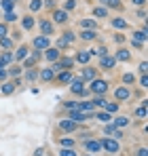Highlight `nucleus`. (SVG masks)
I'll list each match as a JSON object with an SVG mask.
<instances>
[{"mask_svg": "<svg viewBox=\"0 0 148 156\" xmlns=\"http://www.w3.org/2000/svg\"><path fill=\"white\" fill-rule=\"evenodd\" d=\"M70 89H72V93H76V95H85L87 93V89H85V80L83 78H72L70 80Z\"/></svg>", "mask_w": 148, "mask_h": 156, "instance_id": "nucleus-1", "label": "nucleus"}, {"mask_svg": "<svg viewBox=\"0 0 148 156\" xmlns=\"http://www.w3.org/2000/svg\"><path fill=\"white\" fill-rule=\"evenodd\" d=\"M49 44H51V38L44 36V34L32 40V47H34V49H38V51H40V49H49Z\"/></svg>", "mask_w": 148, "mask_h": 156, "instance_id": "nucleus-2", "label": "nucleus"}, {"mask_svg": "<svg viewBox=\"0 0 148 156\" xmlns=\"http://www.w3.org/2000/svg\"><path fill=\"white\" fill-rule=\"evenodd\" d=\"M91 91L97 93V95H104V93L108 91V82H106V80H93V82H91Z\"/></svg>", "mask_w": 148, "mask_h": 156, "instance_id": "nucleus-3", "label": "nucleus"}, {"mask_svg": "<svg viewBox=\"0 0 148 156\" xmlns=\"http://www.w3.org/2000/svg\"><path fill=\"white\" fill-rule=\"evenodd\" d=\"M85 150L91 152V154H100L102 141H100V139H87V141H85Z\"/></svg>", "mask_w": 148, "mask_h": 156, "instance_id": "nucleus-4", "label": "nucleus"}, {"mask_svg": "<svg viewBox=\"0 0 148 156\" xmlns=\"http://www.w3.org/2000/svg\"><path fill=\"white\" fill-rule=\"evenodd\" d=\"M102 148H104V150H108L110 154H116V152L121 150V146H118V141H116V139H102Z\"/></svg>", "mask_w": 148, "mask_h": 156, "instance_id": "nucleus-5", "label": "nucleus"}, {"mask_svg": "<svg viewBox=\"0 0 148 156\" xmlns=\"http://www.w3.org/2000/svg\"><path fill=\"white\" fill-rule=\"evenodd\" d=\"M68 118H70V120H74V122H85L87 118H91V114H87V112H81V110H72Z\"/></svg>", "mask_w": 148, "mask_h": 156, "instance_id": "nucleus-6", "label": "nucleus"}, {"mask_svg": "<svg viewBox=\"0 0 148 156\" xmlns=\"http://www.w3.org/2000/svg\"><path fill=\"white\" fill-rule=\"evenodd\" d=\"M17 84H21V80H17V78H15V80H11V82H4L2 86H0V91H2L4 95H9V93H13V91H15V86H17Z\"/></svg>", "mask_w": 148, "mask_h": 156, "instance_id": "nucleus-7", "label": "nucleus"}, {"mask_svg": "<svg viewBox=\"0 0 148 156\" xmlns=\"http://www.w3.org/2000/svg\"><path fill=\"white\" fill-rule=\"evenodd\" d=\"M129 95H131V93H129V89H127V86H118L116 91H114V97H116L118 101H125V99H129Z\"/></svg>", "mask_w": 148, "mask_h": 156, "instance_id": "nucleus-8", "label": "nucleus"}, {"mask_svg": "<svg viewBox=\"0 0 148 156\" xmlns=\"http://www.w3.org/2000/svg\"><path fill=\"white\" fill-rule=\"evenodd\" d=\"M53 21H55V23H66V21H68V11H64V9L55 11L53 13Z\"/></svg>", "mask_w": 148, "mask_h": 156, "instance_id": "nucleus-9", "label": "nucleus"}, {"mask_svg": "<svg viewBox=\"0 0 148 156\" xmlns=\"http://www.w3.org/2000/svg\"><path fill=\"white\" fill-rule=\"evenodd\" d=\"M40 30H42V34H44V36H51V34H53V30H55V28H53V21H47V19H44V21H40Z\"/></svg>", "mask_w": 148, "mask_h": 156, "instance_id": "nucleus-10", "label": "nucleus"}, {"mask_svg": "<svg viewBox=\"0 0 148 156\" xmlns=\"http://www.w3.org/2000/svg\"><path fill=\"white\" fill-rule=\"evenodd\" d=\"M114 63H116V61H114V57H108V55H102V57H100V65H102L104 70H110Z\"/></svg>", "mask_w": 148, "mask_h": 156, "instance_id": "nucleus-11", "label": "nucleus"}, {"mask_svg": "<svg viewBox=\"0 0 148 156\" xmlns=\"http://www.w3.org/2000/svg\"><path fill=\"white\" fill-rule=\"evenodd\" d=\"M76 125H78V122H74V120L66 118V120L59 122V129H61V131H74V129H76Z\"/></svg>", "mask_w": 148, "mask_h": 156, "instance_id": "nucleus-12", "label": "nucleus"}, {"mask_svg": "<svg viewBox=\"0 0 148 156\" xmlns=\"http://www.w3.org/2000/svg\"><path fill=\"white\" fill-rule=\"evenodd\" d=\"M44 57H47L49 61H57V59H59V49H47Z\"/></svg>", "mask_w": 148, "mask_h": 156, "instance_id": "nucleus-13", "label": "nucleus"}, {"mask_svg": "<svg viewBox=\"0 0 148 156\" xmlns=\"http://www.w3.org/2000/svg\"><path fill=\"white\" fill-rule=\"evenodd\" d=\"M53 72H55L53 68H47V70H42V72H40V80H44V82H49V80H53V76H55Z\"/></svg>", "mask_w": 148, "mask_h": 156, "instance_id": "nucleus-14", "label": "nucleus"}, {"mask_svg": "<svg viewBox=\"0 0 148 156\" xmlns=\"http://www.w3.org/2000/svg\"><path fill=\"white\" fill-rule=\"evenodd\" d=\"M81 78H83V80H91V78H95V68H85V70L81 72Z\"/></svg>", "mask_w": 148, "mask_h": 156, "instance_id": "nucleus-15", "label": "nucleus"}, {"mask_svg": "<svg viewBox=\"0 0 148 156\" xmlns=\"http://www.w3.org/2000/svg\"><path fill=\"white\" fill-rule=\"evenodd\" d=\"M112 28H116V30H125V28H127V21L121 19V17H114V19H112Z\"/></svg>", "mask_w": 148, "mask_h": 156, "instance_id": "nucleus-16", "label": "nucleus"}, {"mask_svg": "<svg viewBox=\"0 0 148 156\" xmlns=\"http://www.w3.org/2000/svg\"><path fill=\"white\" fill-rule=\"evenodd\" d=\"M89 59H91V53H89V51H78V53H76V61L87 63Z\"/></svg>", "mask_w": 148, "mask_h": 156, "instance_id": "nucleus-17", "label": "nucleus"}, {"mask_svg": "<svg viewBox=\"0 0 148 156\" xmlns=\"http://www.w3.org/2000/svg\"><path fill=\"white\" fill-rule=\"evenodd\" d=\"M131 55H129V51H125V49H121L116 55H114V61H127Z\"/></svg>", "mask_w": 148, "mask_h": 156, "instance_id": "nucleus-18", "label": "nucleus"}, {"mask_svg": "<svg viewBox=\"0 0 148 156\" xmlns=\"http://www.w3.org/2000/svg\"><path fill=\"white\" fill-rule=\"evenodd\" d=\"M0 61H2V63H13L15 61V55L11 51H4L2 55H0Z\"/></svg>", "mask_w": 148, "mask_h": 156, "instance_id": "nucleus-19", "label": "nucleus"}, {"mask_svg": "<svg viewBox=\"0 0 148 156\" xmlns=\"http://www.w3.org/2000/svg\"><path fill=\"white\" fill-rule=\"evenodd\" d=\"M0 7L4 9V13H9V11H13V7H15V0H0Z\"/></svg>", "mask_w": 148, "mask_h": 156, "instance_id": "nucleus-20", "label": "nucleus"}, {"mask_svg": "<svg viewBox=\"0 0 148 156\" xmlns=\"http://www.w3.org/2000/svg\"><path fill=\"white\" fill-rule=\"evenodd\" d=\"M57 80H59V82H70V80H72V72H70V70H64V72L57 76Z\"/></svg>", "mask_w": 148, "mask_h": 156, "instance_id": "nucleus-21", "label": "nucleus"}, {"mask_svg": "<svg viewBox=\"0 0 148 156\" xmlns=\"http://www.w3.org/2000/svg\"><path fill=\"white\" fill-rule=\"evenodd\" d=\"M81 28H85V30H95V21H91V19H81Z\"/></svg>", "mask_w": 148, "mask_h": 156, "instance_id": "nucleus-22", "label": "nucleus"}, {"mask_svg": "<svg viewBox=\"0 0 148 156\" xmlns=\"http://www.w3.org/2000/svg\"><path fill=\"white\" fill-rule=\"evenodd\" d=\"M81 38L83 40H93L95 38V30H83L81 32Z\"/></svg>", "mask_w": 148, "mask_h": 156, "instance_id": "nucleus-23", "label": "nucleus"}, {"mask_svg": "<svg viewBox=\"0 0 148 156\" xmlns=\"http://www.w3.org/2000/svg\"><path fill=\"white\" fill-rule=\"evenodd\" d=\"M93 15H95L97 19H102V17H106V15H108V9H106V7H97V9L93 11Z\"/></svg>", "mask_w": 148, "mask_h": 156, "instance_id": "nucleus-24", "label": "nucleus"}, {"mask_svg": "<svg viewBox=\"0 0 148 156\" xmlns=\"http://www.w3.org/2000/svg\"><path fill=\"white\" fill-rule=\"evenodd\" d=\"M104 108H106V112L108 114H112V112H116V110H118V103H108L106 99H104V103H102Z\"/></svg>", "mask_w": 148, "mask_h": 156, "instance_id": "nucleus-25", "label": "nucleus"}, {"mask_svg": "<svg viewBox=\"0 0 148 156\" xmlns=\"http://www.w3.org/2000/svg\"><path fill=\"white\" fill-rule=\"evenodd\" d=\"M95 118H97V120H102V122H110V120H112V116H110L108 112H97Z\"/></svg>", "mask_w": 148, "mask_h": 156, "instance_id": "nucleus-26", "label": "nucleus"}, {"mask_svg": "<svg viewBox=\"0 0 148 156\" xmlns=\"http://www.w3.org/2000/svg\"><path fill=\"white\" fill-rule=\"evenodd\" d=\"M13 55H15V59H23V57L28 55V47H19L17 53H13Z\"/></svg>", "mask_w": 148, "mask_h": 156, "instance_id": "nucleus-27", "label": "nucleus"}, {"mask_svg": "<svg viewBox=\"0 0 148 156\" xmlns=\"http://www.w3.org/2000/svg\"><path fill=\"white\" fill-rule=\"evenodd\" d=\"M125 125H129V118H125V116L114 118V127H125Z\"/></svg>", "mask_w": 148, "mask_h": 156, "instance_id": "nucleus-28", "label": "nucleus"}, {"mask_svg": "<svg viewBox=\"0 0 148 156\" xmlns=\"http://www.w3.org/2000/svg\"><path fill=\"white\" fill-rule=\"evenodd\" d=\"M40 7H42V2H40V0H32V2H30V11H32V13L40 11Z\"/></svg>", "mask_w": 148, "mask_h": 156, "instance_id": "nucleus-29", "label": "nucleus"}, {"mask_svg": "<svg viewBox=\"0 0 148 156\" xmlns=\"http://www.w3.org/2000/svg\"><path fill=\"white\" fill-rule=\"evenodd\" d=\"M23 28H26V30H32V28H34V17H26V19H23Z\"/></svg>", "mask_w": 148, "mask_h": 156, "instance_id": "nucleus-30", "label": "nucleus"}, {"mask_svg": "<svg viewBox=\"0 0 148 156\" xmlns=\"http://www.w3.org/2000/svg\"><path fill=\"white\" fill-rule=\"evenodd\" d=\"M133 40H140V42H144V40H146V30H142V32H135V34H133Z\"/></svg>", "mask_w": 148, "mask_h": 156, "instance_id": "nucleus-31", "label": "nucleus"}, {"mask_svg": "<svg viewBox=\"0 0 148 156\" xmlns=\"http://www.w3.org/2000/svg\"><path fill=\"white\" fill-rule=\"evenodd\" d=\"M0 44H2V49H11V47H13V40H9V38H0Z\"/></svg>", "mask_w": 148, "mask_h": 156, "instance_id": "nucleus-32", "label": "nucleus"}, {"mask_svg": "<svg viewBox=\"0 0 148 156\" xmlns=\"http://www.w3.org/2000/svg\"><path fill=\"white\" fill-rule=\"evenodd\" d=\"M4 19L9 21V23H11V21H17V13H13V11H9V13H4Z\"/></svg>", "mask_w": 148, "mask_h": 156, "instance_id": "nucleus-33", "label": "nucleus"}, {"mask_svg": "<svg viewBox=\"0 0 148 156\" xmlns=\"http://www.w3.org/2000/svg\"><path fill=\"white\" fill-rule=\"evenodd\" d=\"M68 47H70V42L61 36V38H59V42H57V49H68Z\"/></svg>", "mask_w": 148, "mask_h": 156, "instance_id": "nucleus-34", "label": "nucleus"}, {"mask_svg": "<svg viewBox=\"0 0 148 156\" xmlns=\"http://www.w3.org/2000/svg\"><path fill=\"white\" fill-rule=\"evenodd\" d=\"M106 51H108L106 47H97V49H93V53H91V55H100V57H102V55H106Z\"/></svg>", "mask_w": 148, "mask_h": 156, "instance_id": "nucleus-35", "label": "nucleus"}, {"mask_svg": "<svg viewBox=\"0 0 148 156\" xmlns=\"http://www.w3.org/2000/svg\"><path fill=\"white\" fill-rule=\"evenodd\" d=\"M59 156H76V152H74V150H72V148H68V150H66V148H64V150H61V152H59Z\"/></svg>", "mask_w": 148, "mask_h": 156, "instance_id": "nucleus-36", "label": "nucleus"}, {"mask_svg": "<svg viewBox=\"0 0 148 156\" xmlns=\"http://www.w3.org/2000/svg\"><path fill=\"white\" fill-rule=\"evenodd\" d=\"M74 7H76L74 0H66V2H64V11H70V9H74Z\"/></svg>", "mask_w": 148, "mask_h": 156, "instance_id": "nucleus-37", "label": "nucleus"}, {"mask_svg": "<svg viewBox=\"0 0 148 156\" xmlns=\"http://www.w3.org/2000/svg\"><path fill=\"white\" fill-rule=\"evenodd\" d=\"M7 74H11V76H19V74H21V68H17V65H15V68L7 70Z\"/></svg>", "mask_w": 148, "mask_h": 156, "instance_id": "nucleus-38", "label": "nucleus"}, {"mask_svg": "<svg viewBox=\"0 0 148 156\" xmlns=\"http://www.w3.org/2000/svg\"><path fill=\"white\" fill-rule=\"evenodd\" d=\"M102 2H104L106 7H121V2H118V0H102Z\"/></svg>", "mask_w": 148, "mask_h": 156, "instance_id": "nucleus-39", "label": "nucleus"}, {"mask_svg": "<svg viewBox=\"0 0 148 156\" xmlns=\"http://www.w3.org/2000/svg\"><path fill=\"white\" fill-rule=\"evenodd\" d=\"M26 78H28L30 82H32V80H36V78H38V74H36V70H30V72L26 74Z\"/></svg>", "mask_w": 148, "mask_h": 156, "instance_id": "nucleus-40", "label": "nucleus"}, {"mask_svg": "<svg viewBox=\"0 0 148 156\" xmlns=\"http://www.w3.org/2000/svg\"><path fill=\"white\" fill-rule=\"evenodd\" d=\"M135 116H140V118H144V116H146V108H144V105H140V108L135 110Z\"/></svg>", "mask_w": 148, "mask_h": 156, "instance_id": "nucleus-41", "label": "nucleus"}, {"mask_svg": "<svg viewBox=\"0 0 148 156\" xmlns=\"http://www.w3.org/2000/svg\"><path fill=\"white\" fill-rule=\"evenodd\" d=\"M7 76H9V74H7V70H4V63L0 61V80H4Z\"/></svg>", "mask_w": 148, "mask_h": 156, "instance_id": "nucleus-42", "label": "nucleus"}, {"mask_svg": "<svg viewBox=\"0 0 148 156\" xmlns=\"http://www.w3.org/2000/svg\"><path fill=\"white\" fill-rule=\"evenodd\" d=\"M135 78H133V74H125V76H123V82H125V84H131Z\"/></svg>", "mask_w": 148, "mask_h": 156, "instance_id": "nucleus-43", "label": "nucleus"}, {"mask_svg": "<svg viewBox=\"0 0 148 156\" xmlns=\"http://www.w3.org/2000/svg\"><path fill=\"white\" fill-rule=\"evenodd\" d=\"M59 144H61L64 148H66V146H68V148H72V146H74V141H72V139H61Z\"/></svg>", "mask_w": 148, "mask_h": 156, "instance_id": "nucleus-44", "label": "nucleus"}, {"mask_svg": "<svg viewBox=\"0 0 148 156\" xmlns=\"http://www.w3.org/2000/svg\"><path fill=\"white\" fill-rule=\"evenodd\" d=\"M4 36H7V26L0 23V38H4Z\"/></svg>", "mask_w": 148, "mask_h": 156, "instance_id": "nucleus-45", "label": "nucleus"}, {"mask_svg": "<svg viewBox=\"0 0 148 156\" xmlns=\"http://www.w3.org/2000/svg\"><path fill=\"white\" fill-rule=\"evenodd\" d=\"M64 38H66L68 42H72V40H74V36H72V32H64Z\"/></svg>", "mask_w": 148, "mask_h": 156, "instance_id": "nucleus-46", "label": "nucleus"}, {"mask_svg": "<svg viewBox=\"0 0 148 156\" xmlns=\"http://www.w3.org/2000/svg\"><path fill=\"white\" fill-rule=\"evenodd\" d=\"M144 2L146 0H131V4H135V7H144Z\"/></svg>", "mask_w": 148, "mask_h": 156, "instance_id": "nucleus-47", "label": "nucleus"}, {"mask_svg": "<svg viewBox=\"0 0 148 156\" xmlns=\"http://www.w3.org/2000/svg\"><path fill=\"white\" fill-rule=\"evenodd\" d=\"M140 70H142V74H146V70H148V65H146V61H142V63H140Z\"/></svg>", "mask_w": 148, "mask_h": 156, "instance_id": "nucleus-48", "label": "nucleus"}, {"mask_svg": "<svg viewBox=\"0 0 148 156\" xmlns=\"http://www.w3.org/2000/svg\"><path fill=\"white\" fill-rule=\"evenodd\" d=\"M140 84H142V86H148V78H146V74L142 76V80H140Z\"/></svg>", "mask_w": 148, "mask_h": 156, "instance_id": "nucleus-49", "label": "nucleus"}, {"mask_svg": "<svg viewBox=\"0 0 148 156\" xmlns=\"http://www.w3.org/2000/svg\"><path fill=\"white\" fill-rule=\"evenodd\" d=\"M138 156H146V148H142V150L138 152Z\"/></svg>", "mask_w": 148, "mask_h": 156, "instance_id": "nucleus-50", "label": "nucleus"}]
</instances>
